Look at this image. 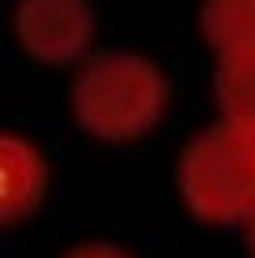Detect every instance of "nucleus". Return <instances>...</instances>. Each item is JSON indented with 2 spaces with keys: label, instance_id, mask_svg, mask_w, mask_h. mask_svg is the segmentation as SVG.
Instances as JSON below:
<instances>
[{
  "label": "nucleus",
  "instance_id": "nucleus-2",
  "mask_svg": "<svg viewBox=\"0 0 255 258\" xmlns=\"http://www.w3.org/2000/svg\"><path fill=\"white\" fill-rule=\"evenodd\" d=\"M177 187L191 217L207 225H248L255 213V135L222 120L184 146Z\"/></svg>",
  "mask_w": 255,
  "mask_h": 258
},
{
  "label": "nucleus",
  "instance_id": "nucleus-3",
  "mask_svg": "<svg viewBox=\"0 0 255 258\" xmlns=\"http://www.w3.org/2000/svg\"><path fill=\"white\" fill-rule=\"evenodd\" d=\"M15 38L38 64H75L94 41L90 0H19Z\"/></svg>",
  "mask_w": 255,
  "mask_h": 258
},
{
  "label": "nucleus",
  "instance_id": "nucleus-8",
  "mask_svg": "<svg viewBox=\"0 0 255 258\" xmlns=\"http://www.w3.org/2000/svg\"><path fill=\"white\" fill-rule=\"evenodd\" d=\"M248 251H251V258H255V213L248 217Z\"/></svg>",
  "mask_w": 255,
  "mask_h": 258
},
{
  "label": "nucleus",
  "instance_id": "nucleus-1",
  "mask_svg": "<svg viewBox=\"0 0 255 258\" xmlns=\"http://www.w3.org/2000/svg\"><path fill=\"white\" fill-rule=\"evenodd\" d=\"M169 83L154 60L139 52H98L72 83V112L79 127L101 142H131L162 120Z\"/></svg>",
  "mask_w": 255,
  "mask_h": 258
},
{
  "label": "nucleus",
  "instance_id": "nucleus-5",
  "mask_svg": "<svg viewBox=\"0 0 255 258\" xmlns=\"http://www.w3.org/2000/svg\"><path fill=\"white\" fill-rule=\"evenodd\" d=\"M199 23L218 56L255 52V0H203Z\"/></svg>",
  "mask_w": 255,
  "mask_h": 258
},
{
  "label": "nucleus",
  "instance_id": "nucleus-4",
  "mask_svg": "<svg viewBox=\"0 0 255 258\" xmlns=\"http://www.w3.org/2000/svg\"><path fill=\"white\" fill-rule=\"evenodd\" d=\"M49 187L45 157L19 135L0 139V217L8 225L30 217Z\"/></svg>",
  "mask_w": 255,
  "mask_h": 258
},
{
  "label": "nucleus",
  "instance_id": "nucleus-6",
  "mask_svg": "<svg viewBox=\"0 0 255 258\" xmlns=\"http://www.w3.org/2000/svg\"><path fill=\"white\" fill-rule=\"evenodd\" d=\"M214 97L222 120L255 135V52L222 56L214 71Z\"/></svg>",
  "mask_w": 255,
  "mask_h": 258
},
{
  "label": "nucleus",
  "instance_id": "nucleus-7",
  "mask_svg": "<svg viewBox=\"0 0 255 258\" xmlns=\"http://www.w3.org/2000/svg\"><path fill=\"white\" fill-rule=\"evenodd\" d=\"M64 258H131V254L113 243H83V247H72Z\"/></svg>",
  "mask_w": 255,
  "mask_h": 258
}]
</instances>
